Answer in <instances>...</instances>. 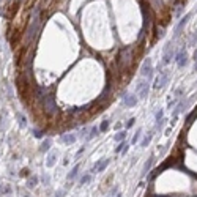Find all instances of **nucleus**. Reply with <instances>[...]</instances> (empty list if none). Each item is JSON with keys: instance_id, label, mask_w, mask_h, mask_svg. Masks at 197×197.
Returning a JSON list of instances; mask_svg holds the SVG:
<instances>
[{"instance_id": "23", "label": "nucleus", "mask_w": 197, "mask_h": 197, "mask_svg": "<svg viewBox=\"0 0 197 197\" xmlns=\"http://www.w3.org/2000/svg\"><path fill=\"white\" fill-rule=\"evenodd\" d=\"M66 196V189H58L55 194H54V197H65Z\"/></svg>"}, {"instance_id": "11", "label": "nucleus", "mask_w": 197, "mask_h": 197, "mask_svg": "<svg viewBox=\"0 0 197 197\" xmlns=\"http://www.w3.org/2000/svg\"><path fill=\"white\" fill-rule=\"evenodd\" d=\"M100 133H101V131H100V126H93L91 129H90V133H89V136H87V140H91V139H95L96 137V136H100Z\"/></svg>"}, {"instance_id": "8", "label": "nucleus", "mask_w": 197, "mask_h": 197, "mask_svg": "<svg viewBox=\"0 0 197 197\" xmlns=\"http://www.w3.org/2000/svg\"><path fill=\"white\" fill-rule=\"evenodd\" d=\"M79 170H80V164H76V166L71 169V172H68V175H66V182H71V183H73L74 180L77 178Z\"/></svg>"}, {"instance_id": "4", "label": "nucleus", "mask_w": 197, "mask_h": 197, "mask_svg": "<svg viewBox=\"0 0 197 197\" xmlns=\"http://www.w3.org/2000/svg\"><path fill=\"white\" fill-rule=\"evenodd\" d=\"M167 80H169V71H159L158 77L155 79L153 87H155V89H162V87L167 84Z\"/></svg>"}, {"instance_id": "28", "label": "nucleus", "mask_w": 197, "mask_h": 197, "mask_svg": "<svg viewBox=\"0 0 197 197\" xmlns=\"http://www.w3.org/2000/svg\"><path fill=\"white\" fill-rule=\"evenodd\" d=\"M27 175H29V169H22L21 170V177H27Z\"/></svg>"}, {"instance_id": "6", "label": "nucleus", "mask_w": 197, "mask_h": 197, "mask_svg": "<svg viewBox=\"0 0 197 197\" xmlns=\"http://www.w3.org/2000/svg\"><path fill=\"white\" fill-rule=\"evenodd\" d=\"M175 63H177V66L178 68H183V66H186L188 65V54H186V49L183 47L182 51H180L177 55H175Z\"/></svg>"}, {"instance_id": "3", "label": "nucleus", "mask_w": 197, "mask_h": 197, "mask_svg": "<svg viewBox=\"0 0 197 197\" xmlns=\"http://www.w3.org/2000/svg\"><path fill=\"white\" fill-rule=\"evenodd\" d=\"M122 101H123V104L126 106V107H134L136 104H137V101H139V96L136 95V93H123V96H122Z\"/></svg>"}, {"instance_id": "12", "label": "nucleus", "mask_w": 197, "mask_h": 197, "mask_svg": "<svg viewBox=\"0 0 197 197\" xmlns=\"http://www.w3.org/2000/svg\"><path fill=\"white\" fill-rule=\"evenodd\" d=\"M153 133L155 131H150V133H147L145 136H144V139H142V142H140V147H147L151 142V139H153Z\"/></svg>"}, {"instance_id": "31", "label": "nucleus", "mask_w": 197, "mask_h": 197, "mask_svg": "<svg viewBox=\"0 0 197 197\" xmlns=\"http://www.w3.org/2000/svg\"><path fill=\"white\" fill-rule=\"evenodd\" d=\"M193 57H194V60H196V62H197V49H196V51H194V55H193Z\"/></svg>"}, {"instance_id": "30", "label": "nucleus", "mask_w": 197, "mask_h": 197, "mask_svg": "<svg viewBox=\"0 0 197 197\" xmlns=\"http://www.w3.org/2000/svg\"><path fill=\"white\" fill-rule=\"evenodd\" d=\"M117 193V188H114L112 191H111V193H109V197H111V196H114V194H115Z\"/></svg>"}, {"instance_id": "19", "label": "nucleus", "mask_w": 197, "mask_h": 197, "mask_svg": "<svg viewBox=\"0 0 197 197\" xmlns=\"http://www.w3.org/2000/svg\"><path fill=\"white\" fill-rule=\"evenodd\" d=\"M18 123H19L21 128H25L27 126V118H25L24 114H19V115H18Z\"/></svg>"}, {"instance_id": "13", "label": "nucleus", "mask_w": 197, "mask_h": 197, "mask_svg": "<svg viewBox=\"0 0 197 197\" xmlns=\"http://www.w3.org/2000/svg\"><path fill=\"white\" fill-rule=\"evenodd\" d=\"M191 16H193V14H191V13H188V14H186V16H184V18H183L182 21H180V24L177 25V29H175V32H180V29H182V27H184L186 24H188V21L191 19Z\"/></svg>"}, {"instance_id": "2", "label": "nucleus", "mask_w": 197, "mask_h": 197, "mask_svg": "<svg viewBox=\"0 0 197 197\" xmlns=\"http://www.w3.org/2000/svg\"><path fill=\"white\" fill-rule=\"evenodd\" d=\"M140 76L144 79H148V80L153 79V65H151V60L150 58H147L145 62L142 63V66H140Z\"/></svg>"}, {"instance_id": "10", "label": "nucleus", "mask_w": 197, "mask_h": 197, "mask_svg": "<svg viewBox=\"0 0 197 197\" xmlns=\"http://www.w3.org/2000/svg\"><path fill=\"white\" fill-rule=\"evenodd\" d=\"M38 183H40V177H38V175H33V177H30L29 180H27V186H29V189L36 188Z\"/></svg>"}, {"instance_id": "22", "label": "nucleus", "mask_w": 197, "mask_h": 197, "mask_svg": "<svg viewBox=\"0 0 197 197\" xmlns=\"http://www.w3.org/2000/svg\"><path fill=\"white\" fill-rule=\"evenodd\" d=\"M126 147H128V144H126V142H120V144H118V147H117V148H115V153H122L123 151V148H126Z\"/></svg>"}, {"instance_id": "16", "label": "nucleus", "mask_w": 197, "mask_h": 197, "mask_svg": "<svg viewBox=\"0 0 197 197\" xmlns=\"http://www.w3.org/2000/svg\"><path fill=\"white\" fill-rule=\"evenodd\" d=\"M126 131H120V133H117L115 136H114V140H115V142H118V144H120V142H123L125 139H126Z\"/></svg>"}, {"instance_id": "25", "label": "nucleus", "mask_w": 197, "mask_h": 197, "mask_svg": "<svg viewBox=\"0 0 197 197\" xmlns=\"http://www.w3.org/2000/svg\"><path fill=\"white\" fill-rule=\"evenodd\" d=\"M33 136H35V137H38V139H40V137H43V133H41L40 129H33Z\"/></svg>"}, {"instance_id": "7", "label": "nucleus", "mask_w": 197, "mask_h": 197, "mask_svg": "<svg viewBox=\"0 0 197 197\" xmlns=\"http://www.w3.org/2000/svg\"><path fill=\"white\" fill-rule=\"evenodd\" d=\"M58 140L62 142V144H65V145H71V144H74V142L77 140V136L73 134V133H66V134H63Z\"/></svg>"}, {"instance_id": "14", "label": "nucleus", "mask_w": 197, "mask_h": 197, "mask_svg": "<svg viewBox=\"0 0 197 197\" xmlns=\"http://www.w3.org/2000/svg\"><path fill=\"white\" fill-rule=\"evenodd\" d=\"M90 180H91V173H90V172H87V173H84V175L80 177L79 184H80V186H84V184H87V183H90Z\"/></svg>"}, {"instance_id": "5", "label": "nucleus", "mask_w": 197, "mask_h": 197, "mask_svg": "<svg viewBox=\"0 0 197 197\" xmlns=\"http://www.w3.org/2000/svg\"><path fill=\"white\" fill-rule=\"evenodd\" d=\"M109 162H111V159H109V158H103V159L96 161V164L93 166V169L90 170V173H101V172H104L106 167L109 166Z\"/></svg>"}, {"instance_id": "15", "label": "nucleus", "mask_w": 197, "mask_h": 197, "mask_svg": "<svg viewBox=\"0 0 197 197\" xmlns=\"http://www.w3.org/2000/svg\"><path fill=\"white\" fill-rule=\"evenodd\" d=\"M153 162H155V155H151L150 158H148V161L145 162V166H144V175L147 173L151 169V166H153Z\"/></svg>"}, {"instance_id": "17", "label": "nucleus", "mask_w": 197, "mask_h": 197, "mask_svg": "<svg viewBox=\"0 0 197 197\" xmlns=\"http://www.w3.org/2000/svg\"><path fill=\"white\" fill-rule=\"evenodd\" d=\"M51 145H52V139H49V137H47L46 140H43V144H41V148H40V150L44 153V151H47L49 148H51Z\"/></svg>"}, {"instance_id": "9", "label": "nucleus", "mask_w": 197, "mask_h": 197, "mask_svg": "<svg viewBox=\"0 0 197 197\" xmlns=\"http://www.w3.org/2000/svg\"><path fill=\"white\" fill-rule=\"evenodd\" d=\"M57 156H58V153H57V151L49 153L47 161H46V167H54V166H55V162H57Z\"/></svg>"}, {"instance_id": "27", "label": "nucleus", "mask_w": 197, "mask_h": 197, "mask_svg": "<svg viewBox=\"0 0 197 197\" xmlns=\"http://www.w3.org/2000/svg\"><path fill=\"white\" fill-rule=\"evenodd\" d=\"M134 122H136V118H129L128 120V123H126V128H131L134 125Z\"/></svg>"}, {"instance_id": "21", "label": "nucleus", "mask_w": 197, "mask_h": 197, "mask_svg": "<svg viewBox=\"0 0 197 197\" xmlns=\"http://www.w3.org/2000/svg\"><path fill=\"white\" fill-rule=\"evenodd\" d=\"M107 129H109V120H104V122L100 125V131L101 133H106Z\"/></svg>"}, {"instance_id": "33", "label": "nucleus", "mask_w": 197, "mask_h": 197, "mask_svg": "<svg viewBox=\"0 0 197 197\" xmlns=\"http://www.w3.org/2000/svg\"><path fill=\"white\" fill-rule=\"evenodd\" d=\"M194 69L197 71V62H196V65H194Z\"/></svg>"}, {"instance_id": "29", "label": "nucleus", "mask_w": 197, "mask_h": 197, "mask_svg": "<svg viewBox=\"0 0 197 197\" xmlns=\"http://www.w3.org/2000/svg\"><path fill=\"white\" fill-rule=\"evenodd\" d=\"M84 151H85V147H82V148H80V150H79L77 153H76V156H79V155H82V153H84Z\"/></svg>"}, {"instance_id": "20", "label": "nucleus", "mask_w": 197, "mask_h": 197, "mask_svg": "<svg viewBox=\"0 0 197 197\" xmlns=\"http://www.w3.org/2000/svg\"><path fill=\"white\" fill-rule=\"evenodd\" d=\"M140 136H142V129H137V131H136V134L133 136V140H131V144H133V145L137 144L139 139H140Z\"/></svg>"}, {"instance_id": "35", "label": "nucleus", "mask_w": 197, "mask_h": 197, "mask_svg": "<svg viewBox=\"0 0 197 197\" xmlns=\"http://www.w3.org/2000/svg\"><path fill=\"white\" fill-rule=\"evenodd\" d=\"M196 85H197V82H196Z\"/></svg>"}, {"instance_id": "34", "label": "nucleus", "mask_w": 197, "mask_h": 197, "mask_svg": "<svg viewBox=\"0 0 197 197\" xmlns=\"http://www.w3.org/2000/svg\"><path fill=\"white\" fill-rule=\"evenodd\" d=\"M117 197H122V194H117Z\"/></svg>"}, {"instance_id": "26", "label": "nucleus", "mask_w": 197, "mask_h": 197, "mask_svg": "<svg viewBox=\"0 0 197 197\" xmlns=\"http://www.w3.org/2000/svg\"><path fill=\"white\" fill-rule=\"evenodd\" d=\"M2 193H5V194H10V193H11V186H10V184H7V186L3 188V191H2Z\"/></svg>"}, {"instance_id": "1", "label": "nucleus", "mask_w": 197, "mask_h": 197, "mask_svg": "<svg viewBox=\"0 0 197 197\" xmlns=\"http://www.w3.org/2000/svg\"><path fill=\"white\" fill-rule=\"evenodd\" d=\"M150 82H151V80H148V79H142V80H139L137 87H136V93H137V96L140 98V100H144V98L148 96Z\"/></svg>"}, {"instance_id": "24", "label": "nucleus", "mask_w": 197, "mask_h": 197, "mask_svg": "<svg viewBox=\"0 0 197 197\" xmlns=\"http://www.w3.org/2000/svg\"><path fill=\"white\" fill-rule=\"evenodd\" d=\"M43 183H44V184H51V177H49V175H44V177H43Z\"/></svg>"}, {"instance_id": "32", "label": "nucleus", "mask_w": 197, "mask_h": 197, "mask_svg": "<svg viewBox=\"0 0 197 197\" xmlns=\"http://www.w3.org/2000/svg\"><path fill=\"white\" fill-rule=\"evenodd\" d=\"M193 43H197V33L193 36Z\"/></svg>"}, {"instance_id": "18", "label": "nucleus", "mask_w": 197, "mask_h": 197, "mask_svg": "<svg viewBox=\"0 0 197 197\" xmlns=\"http://www.w3.org/2000/svg\"><path fill=\"white\" fill-rule=\"evenodd\" d=\"M162 120H164V109H158L156 114H155V122L159 123V122H162Z\"/></svg>"}]
</instances>
